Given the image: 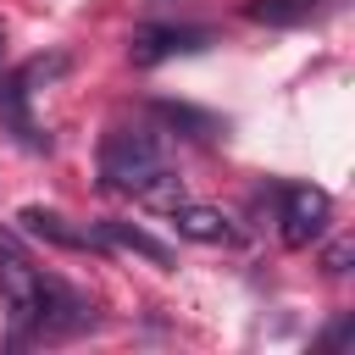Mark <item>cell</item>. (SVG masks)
<instances>
[{"instance_id":"obj_1","label":"cell","mask_w":355,"mask_h":355,"mask_svg":"<svg viewBox=\"0 0 355 355\" xmlns=\"http://www.w3.org/2000/svg\"><path fill=\"white\" fill-rule=\"evenodd\" d=\"M161 172H166V150L155 144V133H144V128H116V133H105V144H100V178H105L111 189L144 194Z\"/></svg>"},{"instance_id":"obj_2","label":"cell","mask_w":355,"mask_h":355,"mask_svg":"<svg viewBox=\"0 0 355 355\" xmlns=\"http://www.w3.org/2000/svg\"><path fill=\"white\" fill-rule=\"evenodd\" d=\"M0 300H6V311H11V338L22 344V338L39 327V316H44V277H39L11 244H0Z\"/></svg>"},{"instance_id":"obj_3","label":"cell","mask_w":355,"mask_h":355,"mask_svg":"<svg viewBox=\"0 0 355 355\" xmlns=\"http://www.w3.org/2000/svg\"><path fill=\"white\" fill-rule=\"evenodd\" d=\"M327 216H333V200L322 194V189H311V183H288L283 189V244L288 250H305L311 239H322L327 233Z\"/></svg>"},{"instance_id":"obj_4","label":"cell","mask_w":355,"mask_h":355,"mask_svg":"<svg viewBox=\"0 0 355 355\" xmlns=\"http://www.w3.org/2000/svg\"><path fill=\"white\" fill-rule=\"evenodd\" d=\"M211 44V28H178V22H150V28H133L128 39V61L133 67H161L183 50H205Z\"/></svg>"},{"instance_id":"obj_5","label":"cell","mask_w":355,"mask_h":355,"mask_svg":"<svg viewBox=\"0 0 355 355\" xmlns=\"http://www.w3.org/2000/svg\"><path fill=\"white\" fill-rule=\"evenodd\" d=\"M172 227H178L183 239H194V244H233V239H239L233 216L216 211V205H200V200H178V205H172Z\"/></svg>"},{"instance_id":"obj_6","label":"cell","mask_w":355,"mask_h":355,"mask_svg":"<svg viewBox=\"0 0 355 355\" xmlns=\"http://www.w3.org/2000/svg\"><path fill=\"white\" fill-rule=\"evenodd\" d=\"M17 222H22L33 239H44V244H61V250H100V233H94V227H78V222H72V216H61V211L28 205Z\"/></svg>"},{"instance_id":"obj_7","label":"cell","mask_w":355,"mask_h":355,"mask_svg":"<svg viewBox=\"0 0 355 355\" xmlns=\"http://www.w3.org/2000/svg\"><path fill=\"white\" fill-rule=\"evenodd\" d=\"M94 233H100V244H122V250H133V255H144L155 266H172V250L161 239H150L144 227H133V222H94Z\"/></svg>"},{"instance_id":"obj_8","label":"cell","mask_w":355,"mask_h":355,"mask_svg":"<svg viewBox=\"0 0 355 355\" xmlns=\"http://www.w3.org/2000/svg\"><path fill=\"white\" fill-rule=\"evenodd\" d=\"M244 17L250 22H266V28H294V22H311L316 17V0H250Z\"/></svg>"},{"instance_id":"obj_9","label":"cell","mask_w":355,"mask_h":355,"mask_svg":"<svg viewBox=\"0 0 355 355\" xmlns=\"http://www.w3.org/2000/svg\"><path fill=\"white\" fill-rule=\"evenodd\" d=\"M161 116H166V122H178V128H194V139H211V133H222V122H216V116H205V111H189V105H161Z\"/></svg>"},{"instance_id":"obj_10","label":"cell","mask_w":355,"mask_h":355,"mask_svg":"<svg viewBox=\"0 0 355 355\" xmlns=\"http://www.w3.org/2000/svg\"><path fill=\"white\" fill-rule=\"evenodd\" d=\"M349 261H355V239H333L327 244V272H349Z\"/></svg>"},{"instance_id":"obj_11","label":"cell","mask_w":355,"mask_h":355,"mask_svg":"<svg viewBox=\"0 0 355 355\" xmlns=\"http://www.w3.org/2000/svg\"><path fill=\"white\" fill-rule=\"evenodd\" d=\"M349 327H355V316H338V322H333V327L316 338V349H333V344H344V338H349Z\"/></svg>"},{"instance_id":"obj_12","label":"cell","mask_w":355,"mask_h":355,"mask_svg":"<svg viewBox=\"0 0 355 355\" xmlns=\"http://www.w3.org/2000/svg\"><path fill=\"white\" fill-rule=\"evenodd\" d=\"M0 44H6V33H0Z\"/></svg>"}]
</instances>
